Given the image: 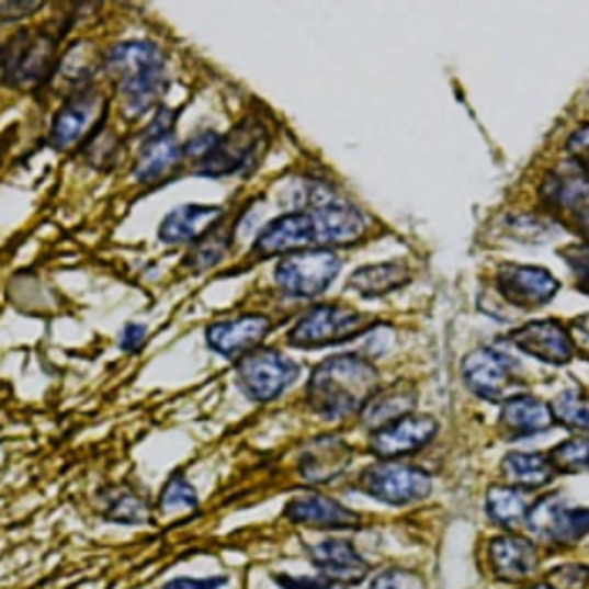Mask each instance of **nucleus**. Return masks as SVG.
Masks as SVG:
<instances>
[{
	"label": "nucleus",
	"instance_id": "obj_1",
	"mask_svg": "<svg viewBox=\"0 0 589 589\" xmlns=\"http://www.w3.org/2000/svg\"><path fill=\"white\" fill-rule=\"evenodd\" d=\"M381 389V373L364 355L343 352L322 360L309 375L306 404L327 419L339 421L350 415H360L366 400Z\"/></svg>",
	"mask_w": 589,
	"mask_h": 589
},
{
	"label": "nucleus",
	"instance_id": "obj_2",
	"mask_svg": "<svg viewBox=\"0 0 589 589\" xmlns=\"http://www.w3.org/2000/svg\"><path fill=\"white\" fill-rule=\"evenodd\" d=\"M104 69L121 92L129 117L150 111L167 86V63L157 46L144 39L115 44L104 58Z\"/></svg>",
	"mask_w": 589,
	"mask_h": 589
},
{
	"label": "nucleus",
	"instance_id": "obj_3",
	"mask_svg": "<svg viewBox=\"0 0 589 589\" xmlns=\"http://www.w3.org/2000/svg\"><path fill=\"white\" fill-rule=\"evenodd\" d=\"M343 268L332 249H309L284 256L274 268V284L286 297L314 299L335 284Z\"/></svg>",
	"mask_w": 589,
	"mask_h": 589
},
{
	"label": "nucleus",
	"instance_id": "obj_4",
	"mask_svg": "<svg viewBox=\"0 0 589 589\" xmlns=\"http://www.w3.org/2000/svg\"><path fill=\"white\" fill-rule=\"evenodd\" d=\"M268 150V129L256 117H247L235 125L226 136L217 140L201 161H196V175L224 178L235 173H247L261 161Z\"/></svg>",
	"mask_w": 589,
	"mask_h": 589
},
{
	"label": "nucleus",
	"instance_id": "obj_5",
	"mask_svg": "<svg viewBox=\"0 0 589 589\" xmlns=\"http://www.w3.org/2000/svg\"><path fill=\"white\" fill-rule=\"evenodd\" d=\"M371 318L341 304H318L306 312L288 332V346L316 350L339 346L369 332Z\"/></svg>",
	"mask_w": 589,
	"mask_h": 589
},
{
	"label": "nucleus",
	"instance_id": "obj_6",
	"mask_svg": "<svg viewBox=\"0 0 589 589\" xmlns=\"http://www.w3.org/2000/svg\"><path fill=\"white\" fill-rule=\"evenodd\" d=\"M299 378V364L286 352L272 348L253 350L235 366V383L253 404H270Z\"/></svg>",
	"mask_w": 589,
	"mask_h": 589
},
{
	"label": "nucleus",
	"instance_id": "obj_7",
	"mask_svg": "<svg viewBox=\"0 0 589 589\" xmlns=\"http://www.w3.org/2000/svg\"><path fill=\"white\" fill-rule=\"evenodd\" d=\"M358 488L378 502L392 507H406L429 498L433 479L417 465L398 461H378L362 469Z\"/></svg>",
	"mask_w": 589,
	"mask_h": 589
},
{
	"label": "nucleus",
	"instance_id": "obj_8",
	"mask_svg": "<svg viewBox=\"0 0 589 589\" xmlns=\"http://www.w3.org/2000/svg\"><path fill=\"white\" fill-rule=\"evenodd\" d=\"M525 523L532 534L555 546H571L589 534V509L567 507L559 495H546L528 511Z\"/></svg>",
	"mask_w": 589,
	"mask_h": 589
},
{
	"label": "nucleus",
	"instance_id": "obj_9",
	"mask_svg": "<svg viewBox=\"0 0 589 589\" xmlns=\"http://www.w3.org/2000/svg\"><path fill=\"white\" fill-rule=\"evenodd\" d=\"M461 371L469 392L495 404V400H505L509 389L516 385L521 364L505 350L482 348L469 352Z\"/></svg>",
	"mask_w": 589,
	"mask_h": 589
},
{
	"label": "nucleus",
	"instance_id": "obj_10",
	"mask_svg": "<svg viewBox=\"0 0 589 589\" xmlns=\"http://www.w3.org/2000/svg\"><path fill=\"white\" fill-rule=\"evenodd\" d=\"M56 52V42L49 33L42 31H21L14 35L5 54L0 56V69H3L5 83L10 86H31L39 81Z\"/></svg>",
	"mask_w": 589,
	"mask_h": 589
},
{
	"label": "nucleus",
	"instance_id": "obj_11",
	"mask_svg": "<svg viewBox=\"0 0 589 589\" xmlns=\"http://www.w3.org/2000/svg\"><path fill=\"white\" fill-rule=\"evenodd\" d=\"M438 435V421L429 415H408L389 427L371 433L369 450L381 461H396L400 456L417 454L429 446Z\"/></svg>",
	"mask_w": 589,
	"mask_h": 589
},
{
	"label": "nucleus",
	"instance_id": "obj_12",
	"mask_svg": "<svg viewBox=\"0 0 589 589\" xmlns=\"http://www.w3.org/2000/svg\"><path fill=\"white\" fill-rule=\"evenodd\" d=\"M495 286L502 299L513 304L516 309H539L559 291V281L544 268L534 265H505L498 276H495Z\"/></svg>",
	"mask_w": 589,
	"mask_h": 589
},
{
	"label": "nucleus",
	"instance_id": "obj_13",
	"mask_svg": "<svg viewBox=\"0 0 589 589\" xmlns=\"http://www.w3.org/2000/svg\"><path fill=\"white\" fill-rule=\"evenodd\" d=\"M272 332V320L261 314H245L233 320L212 322L205 341L212 352L226 360H242L256 346H261Z\"/></svg>",
	"mask_w": 589,
	"mask_h": 589
},
{
	"label": "nucleus",
	"instance_id": "obj_14",
	"mask_svg": "<svg viewBox=\"0 0 589 589\" xmlns=\"http://www.w3.org/2000/svg\"><path fill=\"white\" fill-rule=\"evenodd\" d=\"M309 559L318 569V576L339 587L360 585L366 580L369 562L352 546V541L329 536L309 548Z\"/></svg>",
	"mask_w": 589,
	"mask_h": 589
},
{
	"label": "nucleus",
	"instance_id": "obj_15",
	"mask_svg": "<svg viewBox=\"0 0 589 589\" xmlns=\"http://www.w3.org/2000/svg\"><path fill=\"white\" fill-rule=\"evenodd\" d=\"M352 463V446L339 435H320L304 444L299 454V477L322 486L339 479Z\"/></svg>",
	"mask_w": 589,
	"mask_h": 589
},
{
	"label": "nucleus",
	"instance_id": "obj_16",
	"mask_svg": "<svg viewBox=\"0 0 589 589\" xmlns=\"http://www.w3.org/2000/svg\"><path fill=\"white\" fill-rule=\"evenodd\" d=\"M509 343L516 346L530 358H536L546 364H567L574 358V343L567 327L557 320H534L525 327L516 329L509 337Z\"/></svg>",
	"mask_w": 589,
	"mask_h": 589
},
{
	"label": "nucleus",
	"instance_id": "obj_17",
	"mask_svg": "<svg viewBox=\"0 0 589 589\" xmlns=\"http://www.w3.org/2000/svg\"><path fill=\"white\" fill-rule=\"evenodd\" d=\"M284 516L295 525L314 530H355L362 523L355 511L320 492L297 495L284 507Z\"/></svg>",
	"mask_w": 589,
	"mask_h": 589
},
{
	"label": "nucleus",
	"instance_id": "obj_18",
	"mask_svg": "<svg viewBox=\"0 0 589 589\" xmlns=\"http://www.w3.org/2000/svg\"><path fill=\"white\" fill-rule=\"evenodd\" d=\"M224 207L222 205H205V203H184L171 209L161 219L157 238L163 245H190L203 240L209 230H215L222 224Z\"/></svg>",
	"mask_w": 589,
	"mask_h": 589
},
{
	"label": "nucleus",
	"instance_id": "obj_19",
	"mask_svg": "<svg viewBox=\"0 0 589 589\" xmlns=\"http://www.w3.org/2000/svg\"><path fill=\"white\" fill-rule=\"evenodd\" d=\"M488 557L495 576L507 582L528 580L536 571L539 564L536 546L528 536L521 534H505L492 539Z\"/></svg>",
	"mask_w": 589,
	"mask_h": 589
},
{
	"label": "nucleus",
	"instance_id": "obj_20",
	"mask_svg": "<svg viewBox=\"0 0 589 589\" xmlns=\"http://www.w3.org/2000/svg\"><path fill=\"white\" fill-rule=\"evenodd\" d=\"M100 98L92 90H81L69 98L52 123V146L58 150L72 148L95 123Z\"/></svg>",
	"mask_w": 589,
	"mask_h": 589
},
{
	"label": "nucleus",
	"instance_id": "obj_21",
	"mask_svg": "<svg viewBox=\"0 0 589 589\" xmlns=\"http://www.w3.org/2000/svg\"><path fill=\"white\" fill-rule=\"evenodd\" d=\"M182 157H184V146L180 144L173 132L144 134V144H140V150L134 163V178L144 184L161 180L171 169L178 167Z\"/></svg>",
	"mask_w": 589,
	"mask_h": 589
},
{
	"label": "nucleus",
	"instance_id": "obj_22",
	"mask_svg": "<svg viewBox=\"0 0 589 589\" xmlns=\"http://www.w3.org/2000/svg\"><path fill=\"white\" fill-rule=\"evenodd\" d=\"M553 410L532 394H511L502 400L500 423L513 435H536L553 427Z\"/></svg>",
	"mask_w": 589,
	"mask_h": 589
},
{
	"label": "nucleus",
	"instance_id": "obj_23",
	"mask_svg": "<svg viewBox=\"0 0 589 589\" xmlns=\"http://www.w3.org/2000/svg\"><path fill=\"white\" fill-rule=\"evenodd\" d=\"M415 406H417V392L406 383H398L375 392L362 408L360 419L366 429L378 431L398 419L412 415Z\"/></svg>",
	"mask_w": 589,
	"mask_h": 589
},
{
	"label": "nucleus",
	"instance_id": "obj_24",
	"mask_svg": "<svg viewBox=\"0 0 589 589\" xmlns=\"http://www.w3.org/2000/svg\"><path fill=\"white\" fill-rule=\"evenodd\" d=\"M541 199L562 209L580 207L589 199V175L576 163H562L541 184Z\"/></svg>",
	"mask_w": 589,
	"mask_h": 589
},
{
	"label": "nucleus",
	"instance_id": "obj_25",
	"mask_svg": "<svg viewBox=\"0 0 589 589\" xmlns=\"http://www.w3.org/2000/svg\"><path fill=\"white\" fill-rule=\"evenodd\" d=\"M502 475L518 490H536L553 482L555 467L551 456L532 452H511L502 461Z\"/></svg>",
	"mask_w": 589,
	"mask_h": 589
},
{
	"label": "nucleus",
	"instance_id": "obj_26",
	"mask_svg": "<svg viewBox=\"0 0 589 589\" xmlns=\"http://www.w3.org/2000/svg\"><path fill=\"white\" fill-rule=\"evenodd\" d=\"M408 281H410L408 268L400 261H389L355 270L348 279V288L362 297H383L387 293L398 291L400 286H406Z\"/></svg>",
	"mask_w": 589,
	"mask_h": 589
},
{
	"label": "nucleus",
	"instance_id": "obj_27",
	"mask_svg": "<svg viewBox=\"0 0 589 589\" xmlns=\"http://www.w3.org/2000/svg\"><path fill=\"white\" fill-rule=\"evenodd\" d=\"M104 521L115 525H146L150 523V502L132 486H109L102 490Z\"/></svg>",
	"mask_w": 589,
	"mask_h": 589
},
{
	"label": "nucleus",
	"instance_id": "obj_28",
	"mask_svg": "<svg viewBox=\"0 0 589 589\" xmlns=\"http://www.w3.org/2000/svg\"><path fill=\"white\" fill-rule=\"evenodd\" d=\"M486 511L500 528H516L528 518L530 502L525 492L513 486H490L486 492Z\"/></svg>",
	"mask_w": 589,
	"mask_h": 589
},
{
	"label": "nucleus",
	"instance_id": "obj_29",
	"mask_svg": "<svg viewBox=\"0 0 589 589\" xmlns=\"http://www.w3.org/2000/svg\"><path fill=\"white\" fill-rule=\"evenodd\" d=\"M230 245H233V230H228L219 224L215 230H209L203 240H199L192 247V251L186 253V258H184V265L196 274L212 270L224 261Z\"/></svg>",
	"mask_w": 589,
	"mask_h": 589
},
{
	"label": "nucleus",
	"instance_id": "obj_30",
	"mask_svg": "<svg viewBox=\"0 0 589 589\" xmlns=\"http://www.w3.org/2000/svg\"><path fill=\"white\" fill-rule=\"evenodd\" d=\"M551 410H553L555 421L564 423V427L589 433V404L587 400H582V396L578 392H571V389L562 392L553 400Z\"/></svg>",
	"mask_w": 589,
	"mask_h": 589
},
{
	"label": "nucleus",
	"instance_id": "obj_31",
	"mask_svg": "<svg viewBox=\"0 0 589 589\" xmlns=\"http://www.w3.org/2000/svg\"><path fill=\"white\" fill-rule=\"evenodd\" d=\"M199 507V492L192 482H186L182 475H173L167 486L159 492V511L161 513H178Z\"/></svg>",
	"mask_w": 589,
	"mask_h": 589
},
{
	"label": "nucleus",
	"instance_id": "obj_32",
	"mask_svg": "<svg viewBox=\"0 0 589 589\" xmlns=\"http://www.w3.org/2000/svg\"><path fill=\"white\" fill-rule=\"evenodd\" d=\"M551 463L559 473H589V438H576L557 444Z\"/></svg>",
	"mask_w": 589,
	"mask_h": 589
},
{
	"label": "nucleus",
	"instance_id": "obj_33",
	"mask_svg": "<svg viewBox=\"0 0 589 589\" xmlns=\"http://www.w3.org/2000/svg\"><path fill=\"white\" fill-rule=\"evenodd\" d=\"M369 589H427V582L417 571L387 569L371 580Z\"/></svg>",
	"mask_w": 589,
	"mask_h": 589
},
{
	"label": "nucleus",
	"instance_id": "obj_34",
	"mask_svg": "<svg viewBox=\"0 0 589 589\" xmlns=\"http://www.w3.org/2000/svg\"><path fill=\"white\" fill-rule=\"evenodd\" d=\"M587 585H589V567H582V564L559 567L548 576V587L553 589H587Z\"/></svg>",
	"mask_w": 589,
	"mask_h": 589
},
{
	"label": "nucleus",
	"instance_id": "obj_35",
	"mask_svg": "<svg viewBox=\"0 0 589 589\" xmlns=\"http://www.w3.org/2000/svg\"><path fill=\"white\" fill-rule=\"evenodd\" d=\"M567 152L571 157V163H576L580 171L589 175V125H582L569 136Z\"/></svg>",
	"mask_w": 589,
	"mask_h": 589
},
{
	"label": "nucleus",
	"instance_id": "obj_36",
	"mask_svg": "<svg viewBox=\"0 0 589 589\" xmlns=\"http://www.w3.org/2000/svg\"><path fill=\"white\" fill-rule=\"evenodd\" d=\"M274 582L281 589H343L335 582L325 580L322 576H288V574H276Z\"/></svg>",
	"mask_w": 589,
	"mask_h": 589
},
{
	"label": "nucleus",
	"instance_id": "obj_37",
	"mask_svg": "<svg viewBox=\"0 0 589 589\" xmlns=\"http://www.w3.org/2000/svg\"><path fill=\"white\" fill-rule=\"evenodd\" d=\"M222 138V134H217L215 129H203L196 136L190 138V144L184 146V157H194L196 161H201L212 148L217 146V140Z\"/></svg>",
	"mask_w": 589,
	"mask_h": 589
},
{
	"label": "nucleus",
	"instance_id": "obj_38",
	"mask_svg": "<svg viewBox=\"0 0 589 589\" xmlns=\"http://www.w3.org/2000/svg\"><path fill=\"white\" fill-rule=\"evenodd\" d=\"M228 582L226 576H212V578H173L161 589H222Z\"/></svg>",
	"mask_w": 589,
	"mask_h": 589
},
{
	"label": "nucleus",
	"instance_id": "obj_39",
	"mask_svg": "<svg viewBox=\"0 0 589 589\" xmlns=\"http://www.w3.org/2000/svg\"><path fill=\"white\" fill-rule=\"evenodd\" d=\"M567 263L576 272L578 284L589 291V247H576L567 251Z\"/></svg>",
	"mask_w": 589,
	"mask_h": 589
},
{
	"label": "nucleus",
	"instance_id": "obj_40",
	"mask_svg": "<svg viewBox=\"0 0 589 589\" xmlns=\"http://www.w3.org/2000/svg\"><path fill=\"white\" fill-rule=\"evenodd\" d=\"M146 339H148V327L146 325L127 322L125 329L121 332V348L125 352H138L140 348H144Z\"/></svg>",
	"mask_w": 589,
	"mask_h": 589
},
{
	"label": "nucleus",
	"instance_id": "obj_41",
	"mask_svg": "<svg viewBox=\"0 0 589 589\" xmlns=\"http://www.w3.org/2000/svg\"><path fill=\"white\" fill-rule=\"evenodd\" d=\"M42 5L39 3H3L0 5V14H3L5 19H21V16H29L33 12H37Z\"/></svg>",
	"mask_w": 589,
	"mask_h": 589
},
{
	"label": "nucleus",
	"instance_id": "obj_42",
	"mask_svg": "<svg viewBox=\"0 0 589 589\" xmlns=\"http://www.w3.org/2000/svg\"><path fill=\"white\" fill-rule=\"evenodd\" d=\"M576 222H578V228H580L582 238H585V242H587V247H589V205H582V207L578 209Z\"/></svg>",
	"mask_w": 589,
	"mask_h": 589
},
{
	"label": "nucleus",
	"instance_id": "obj_43",
	"mask_svg": "<svg viewBox=\"0 0 589 589\" xmlns=\"http://www.w3.org/2000/svg\"><path fill=\"white\" fill-rule=\"evenodd\" d=\"M530 589H553V587H548V585H534V587H530Z\"/></svg>",
	"mask_w": 589,
	"mask_h": 589
}]
</instances>
